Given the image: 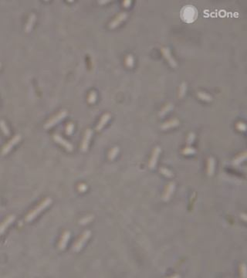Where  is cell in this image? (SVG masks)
I'll return each instance as SVG.
<instances>
[{"label": "cell", "instance_id": "cell-9", "mask_svg": "<svg viewBox=\"0 0 247 278\" xmlns=\"http://www.w3.org/2000/svg\"><path fill=\"white\" fill-rule=\"evenodd\" d=\"M127 16H128V14H127L126 13H120L119 15L117 16V17L115 18L113 21L111 22V23H110V25H109L110 28H111V29H114V28L117 27L119 24L121 23L124 20H125Z\"/></svg>", "mask_w": 247, "mask_h": 278}, {"label": "cell", "instance_id": "cell-3", "mask_svg": "<svg viewBox=\"0 0 247 278\" xmlns=\"http://www.w3.org/2000/svg\"><path fill=\"white\" fill-rule=\"evenodd\" d=\"M91 235V233L90 230H87L83 233V234L81 236V237L80 238L79 240L76 243V244L73 246V251L75 252H79L80 250L82 249V247L83 246V245L85 244V243L87 242V240H88Z\"/></svg>", "mask_w": 247, "mask_h": 278}, {"label": "cell", "instance_id": "cell-29", "mask_svg": "<svg viewBox=\"0 0 247 278\" xmlns=\"http://www.w3.org/2000/svg\"><path fill=\"white\" fill-rule=\"evenodd\" d=\"M93 218H94L93 216H87V217H85V218H83V219H81V220L80 221V224H86V223L89 222L90 221H91L92 219H93Z\"/></svg>", "mask_w": 247, "mask_h": 278}, {"label": "cell", "instance_id": "cell-25", "mask_svg": "<svg viewBox=\"0 0 247 278\" xmlns=\"http://www.w3.org/2000/svg\"><path fill=\"white\" fill-rule=\"evenodd\" d=\"M125 64L128 67H132L134 65V57L131 55H128L125 59Z\"/></svg>", "mask_w": 247, "mask_h": 278}, {"label": "cell", "instance_id": "cell-19", "mask_svg": "<svg viewBox=\"0 0 247 278\" xmlns=\"http://www.w3.org/2000/svg\"><path fill=\"white\" fill-rule=\"evenodd\" d=\"M0 128L2 131V132L4 133L5 135L9 136V135H10L9 128H8V127H7L6 124V122H5L4 121H0Z\"/></svg>", "mask_w": 247, "mask_h": 278}, {"label": "cell", "instance_id": "cell-14", "mask_svg": "<svg viewBox=\"0 0 247 278\" xmlns=\"http://www.w3.org/2000/svg\"><path fill=\"white\" fill-rule=\"evenodd\" d=\"M215 170V159L212 157L208 159V167H207V173L208 176H212Z\"/></svg>", "mask_w": 247, "mask_h": 278}, {"label": "cell", "instance_id": "cell-22", "mask_svg": "<svg viewBox=\"0 0 247 278\" xmlns=\"http://www.w3.org/2000/svg\"><path fill=\"white\" fill-rule=\"evenodd\" d=\"M197 95H198V97H199L200 99H202L203 101H211L212 100V97L210 96L209 94H207L204 92H198V94H197Z\"/></svg>", "mask_w": 247, "mask_h": 278}, {"label": "cell", "instance_id": "cell-32", "mask_svg": "<svg viewBox=\"0 0 247 278\" xmlns=\"http://www.w3.org/2000/svg\"><path fill=\"white\" fill-rule=\"evenodd\" d=\"M78 188H79L80 192H82V193H83V192H85V191L87 190L88 186H86L85 184H80L79 186V187H78Z\"/></svg>", "mask_w": 247, "mask_h": 278}, {"label": "cell", "instance_id": "cell-2", "mask_svg": "<svg viewBox=\"0 0 247 278\" xmlns=\"http://www.w3.org/2000/svg\"><path fill=\"white\" fill-rule=\"evenodd\" d=\"M67 114V111H62L61 112L56 114V116H54L53 118H51L50 120H49L48 121L44 124V128L48 129L49 128H51L53 127V125H55L56 124H57L58 122H60L62 119H64L65 117Z\"/></svg>", "mask_w": 247, "mask_h": 278}, {"label": "cell", "instance_id": "cell-31", "mask_svg": "<svg viewBox=\"0 0 247 278\" xmlns=\"http://www.w3.org/2000/svg\"><path fill=\"white\" fill-rule=\"evenodd\" d=\"M236 128L241 131H246V124L243 122H239L236 125Z\"/></svg>", "mask_w": 247, "mask_h": 278}, {"label": "cell", "instance_id": "cell-7", "mask_svg": "<svg viewBox=\"0 0 247 278\" xmlns=\"http://www.w3.org/2000/svg\"><path fill=\"white\" fill-rule=\"evenodd\" d=\"M53 138H54V140H55L56 142H57V143L60 144L62 146H64V148H66L67 151H69V152H71V151H73V149L72 145H71L70 142H68L67 141H66L65 139L63 138H62L60 135H54V136H53Z\"/></svg>", "mask_w": 247, "mask_h": 278}, {"label": "cell", "instance_id": "cell-10", "mask_svg": "<svg viewBox=\"0 0 247 278\" xmlns=\"http://www.w3.org/2000/svg\"><path fill=\"white\" fill-rule=\"evenodd\" d=\"M175 182H170L169 184H168V187L166 188V191H165V193H164V195H163V199H164V201H168L169 199L171 196V195L172 193H174V191H175Z\"/></svg>", "mask_w": 247, "mask_h": 278}, {"label": "cell", "instance_id": "cell-4", "mask_svg": "<svg viewBox=\"0 0 247 278\" xmlns=\"http://www.w3.org/2000/svg\"><path fill=\"white\" fill-rule=\"evenodd\" d=\"M20 139H21V136H20V135H16L15 137L13 138L9 141V143H7L6 145L4 146V148H2V155L7 154V153H8V152H9L12 148H13V146L15 145H16V144L20 141Z\"/></svg>", "mask_w": 247, "mask_h": 278}, {"label": "cell", "instance_id": "cell-34", "mask_svg": "<svg viewBox=\"0 0 247 278\" xmlns=\"http://www.w3.org/2000/svg\"><path fill=\"white\" fill-rule=\"evenodd\" d=\"M0 68H1V64H0Z\"/></svg>", "mask_w": 247, "mask_h": 278}, {"label": "cell", "instance_id": "cell-13", "mask_svg": "<svg viewBox=\"0 0 247 278\" xmlns=\"http://www.w3.org/2000/svg\"><path fill=\"white\" fill-rule=\"evenodd\" d=\"M70 237H71V233L69 231H66L63 234V236H62L61 240H60V244H59V247H60V250H64L66 247Z\"/></svg>", "mask_w": 247, "mask_h": 278}, {"label": "cell", "instance_id": "cell-20", "mask_svg": "<svg viewBox=\"0 0 247 278\" xmlns=\"http://www.w3.org/2000/svg\"><path fill=\"white\" fill-rule=\"evenodd\" d=\"M246 158V152H243V154L240 155L239 157H237V158L232 162V163H233V165H239L242 162L245 160Z\"/></svg>", "mask_w": 247, "mask_h": 278}, {"label": "cell", "instance_id": "cell-18", "mask_svg": "<svg viewBox=\"0 0 247 278\" xmlns=\"http://www.w3.org/2000/svg\"><path fill=\"white\" fill-rule=\"evenodd\" d=\"M186 89H187V83H185V82H182L180 86V87H179V98H182L184 97V95L186 93Z\"/></svg>", "mask_w": 247, "mask_h": 278}, {"label": "cell", "instance_id": "cell-12", "mask_svg": "<svg viewBox=\"0 0 247 278\" xmlns=\"http://www.w3.org/2000/svg\"><path fill=\"white\" fill-rule=\"evenodd\" d=\"M110 118H111V114H104V115L102 116V118L100 119V121L98 123L96 129L97 131H100L101 129L104 127L105 124L108 122V121L110 120Z\"/></svg>", "mask_w": 247, "mask_h": 278}, {"label": "cell", "instance_id": "cell-11", "mask_svg": "<svg viewBox=\"0 0 247 278\" xmlns=\"http://www.w3.org/2000/svg\"><path fill=\"white\" fill-rule=\"evenodd\" d=\"M15 218H16L15 216L12 215V216H9V217H8V218L4 221V222H2V224L0 225V234H2V233H4L5 230L6 229L7 227L9 226V225H10L13 221L15 220Z\"/></svg>", "mask_w": 247, "mask_h": 278}, {"label": "cell", "instance_id": "cell-21", "mask_svg": "<svg viewBox=\"0 0 247 278\" xmlns=\"http://www.w3.org/2000/svg\"><path fill=\"white\" fill-rule=\"evenodd\" d=\"M118 152H119V148H118V147H114V148H112V149L111 150V152H109V159H110V160H114L115 157L117 156V155L118 154Z\"/></svg>", "mask_w": 247, "mask_h": 278}, {"label": "cell", "instance_id": "cell-28", "mask_svg": "<svg viewBox=\"0 0 247 278\" xmlns=\"http://www.w3.org/2000/svg\"><path fill=\"white\" fill-rule=\"evenodd\" d=\"M73 129H74V125H73V123H69V124H67L66 128V134L68 135H71L73 133Z\"/></svg>", "mask_w": 247, "mask_h": 278}, {"label": "cell", "instance_id": "cell-1", "mask_svg": "<svg viewBox=\"0 0 247 278\" xmlns=\"http://www.w3.org/2000/svg\"><path fill=\"white\" fill-rule=\"evenodd\" d=\"M51 203H52V199H50V198H47V199H46L45 200H43V201L40 203V205H38V206H37L34 210H32V212H30V213L28 214L27 216H26V222H30V221H32L39 213H40V212H42L44 209H46L48 205H50Z\"/></svg>", "mask_w": 247, "mask_h": 278}, {"label": "cell", "instance_id": "cell-33", "mask_svg": "<svg viewBox=\"0 0 247 278\" xmlns=\"http://www.w3.org/2000/svg\"><path fill=\"white\" fill-rule=\"evenodd\" d=\"M131 1H124V7H128L129 6H130L131 5Z\"/></svg>", "mask_w": 247, "mask_h": 278}, {"label": "cell", "instance_id": "cell-23", "mask_svg": "<svg viewBox=\"0 0 247 278\" xmlns=\"http://www.w3.org/2000/svg\"><path fill=\"white\" fill-rule=\"evenodd\" d=\"M96 99H97V94L95 91L93 90V91H91V92L90 93L89 96H88V101L90 104H94V103L96 101Z\"/></svg>", "mask_w": 247, "mask_h": 278}, {"label": "cell", "instance_id": "cell-27", "mask_svg": "<svg viewBox=\"0 0 247 278\" xmlns=\"http://www.w3.org/2000/svg\"><path fill=\"white\" fill-rule=\"evenodd\" d=\"M195 138V133L191 132L189 133V135H188L187 138V145H189L191 144L194 141V139Z\"/></svg>", "mask_w": 247, "mask_h": 278}, {"label": "cell", "instance_id": "cell-15", "mask_svg": "<svg viewBox=\"0 0 247 278\" xmlns=\"http://www.w3.org/2000/svg\"><path fill=\"white\" fill-rule=\"evenodd\" d=\"M35 21H36V15H35L34 13H32L31 15H30V18L28 19L27 23L26 25V29H25V31L26 32H30L31 30H32V28L33 26V24H34Z\"/></svg>", "mask_w": 247, "mask_h": 278}, {"label": "cell", "instance_id": "cell-6", "mask_svg": "<svg viewBox=\"0 0 247 278\" xmlns=\"http://www.w3.org/2000/svg\"><path fill=\"white\" fill-rule=\"evenodd\" d=\"M92 135H93V131H92L91 129L89 128L86 131L85 135H84V137H83V141H82V144H81V150H82L83 152H87V150H88V145H89L90 140L91 138Z\"/></svg>", "mask_w": 247, "mask_h": 278}, {"label": "cell", "instance_id": "cell-5", "mask_svg": "<svg viewBox=\"0 0 247 278\" xmlns=\"http://www.w3.org/2000/svg\"><path fill=\"white\" fill-rule=\"evenodd\" d=\"M162 52L163 56H164V58H165L167 61L169 63V64L172 66V67H176L177 66L176 61H175V59H174L172 56H171V54L170 50H169V49H168V47H162Z\"/></svg>", "mask_w": 247, "mask_h": 278}, {"label": "cell", "instance_id": "cell-8", "mask_svg": "<svg viewBox=\"0 0 247 278\" xmlns=\"http://www.w3.org/2000/svg\"><path fill=\"white\" fill-rule=\"evenodd\" d=\"M160 153H161V148L160 147L157 146L155 148L153 151V153H152V155H151V158L150 159L149 162V168L151 169H154L156 165V163H157V161H158V156H159Z\"/></svg>", "mask_w": 247, "mask_h": 278}, {"label": "cell", "instance_id": "cell-26", "mask_svg": "<svg viewBox=\"0 0 247 278\" xmlns=\"http://www.w3.org/2000/svg\"><path fill=\"white\" fill-rule=\"evenodd\" d=\"M182 153H183L184 155H192L195 153V150L194 148H192V147H190V146H188L185 149H183Z\"/></svg>", "mask_w": 247, "mask_h": 278}, {"label": "cell", "instance_id": "cell-16", "mask_svg": "<svg viewBox=\"0 0 247 278\" xmlns=\"http://www.w3.org/2000/svg\"><path fill=\"white\" fill-rule=\"evenodd\" d=\"M179 121L178 119H172V120L166 122V123H164V124H162V128L165 130V129L171 128H173V127H176L177 125H179Z\"/></svg>", "mask_w": 247, "mask_h": 278}, {"label": "cell", "instance_id": "cell-17", "mask_svg": "<svg viewBox=\"0 0 247 278\" xmlns=\"http://www.w3.org/2000/svg\"><path fill=\"white\" fill-rule=\"evenodd\" d=\"M173 107H174V106H173L171 103H168V104L165 105V106L162 108V111L159 112V117H164L168 112H169L172 109Z\"/></svg>", "mask_w": 247, "mask_h": 278}, {"label": "cell", "instance_id": "cell-24", "mask_svg": "<svg viewBox=\"0 0 247 278\" xmlns=\"http://www.w3.org/2000/svg\"><path fill=\"white\" fill-rule=\"evenodd\" d=\"M160 172L168 178H171L173 176L172 172L170 170H168V169H166V168H161L160 169Z\"/></svg>", "mask_w": 247, "mask_h": 278}, {"label": "cell", "instance_id": "cell-30", "mask_svg": "<svg viewBox=\"0 0 247 278\" xmlns=\"http://www.w3.org/2000/svg\"><path fill=\"white\" fill-rule=\"evenodd\" d=\"M240 271L242 277H246V265L244 263L241 265Z\"/></svg>", "mask_w": 247, "mask_h": 278}]
</instances>
